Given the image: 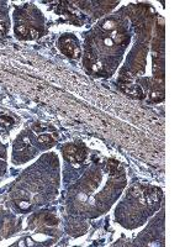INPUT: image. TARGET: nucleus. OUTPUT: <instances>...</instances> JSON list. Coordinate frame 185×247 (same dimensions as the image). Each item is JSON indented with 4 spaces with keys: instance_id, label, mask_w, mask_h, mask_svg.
<instances>
[{
    "instance_id": "nucleus-10",
    "label": "nucleus",
    "mask_w": 185,
    "mask_h": 247,
    "mask_svg": "<svg viewBox=\"0 0 185 247\" xmlns=\"http://www.w3.org/2000/svg\"><path fill=\"white\" fill-rule=\"evenodd\" d=\"M136 31H137L138 34H142L143 31H146V25H145V24L138 25V26H137V29H136Z\"/></svg>"
},
{
    "instance_id": "nucleus-9",
    "label": "nucleus",
    "mask_w": 185,
    "mask_h": 247,
    "mask_svg": "<svg viewBox=\"0 0 185 247\" xmlns=\"http://www.w3.org/2000/svg\"><path fill=\"white\" fill-rule=\"evenodd\" d=\"M151 99L155 102V103H158V102H162L163 99H164V94L163 93H159V92H153L152 94H151Z\"/></svg>"
},
{
    "instance_id": "nucleus-2",
    "label": "nucleus",
    "mask_w": 185,
    "mask_h": 247,
    "mask_svg": "<svg viewBox=\"0 0 185 247\" xmlns=\"http://www.w3.org/2000/svg\"><path fill=\"white\" fill-rule=\"evenodd\" d=\"M85 158H87V150H85V147L82 146V145H78V151H77V153L74 156V161L83 162Z\"/></svg>"
},
{
    "instance_id": "nucleus-1",
    "label": "nucleus",
    "mask_w": 185,
    "mask_h": 247,
    "mask_svg": "<svg viewBox=\"0 0 185 247\" xmlns=\"http://www.w3.org/2000/svg\"><path fill=\"white\" fill-rule=\"evenodd\" d=\"M61 50L64 55H67L68 57H73L77 58L80 55V51L78 47H75L73 43L69 42V40L67 38H62L61 40Z\"/></svg>"
},
{
    "instance_id": "nucleus-7",
    "label": "nucleus",
    "mask_w": 185,
    "mask_h": 247,
    "mask_svg": "<svg viewBox=\"0 0 185 247\" xmlns=\"http://www.w3.org/2000/svg\"><path fill=\"white\" fill-rule=\"evenodd\" d=\"M38 142L45 143V145H53V139L50 135H41L38 137Z\"/></svg>"
},
{
    "instance_id": "nucleus-5",
    "label": "nucleus",
    "mask_w": 185,
    "mask_h": 247,
    "mask_svg": "<svg viewBox=\"0 0 185 247\" xmlns=\"http://www.w3.org/2000/svg\"><path fill=\"white\" fill-rule=\"evenodd\" d=\"M116 26H117V24H116V21H114V20H107V21H105V22L101 24V27L105 29V30H112V29H115Z\"/></svg>"
},
{
    "instance_id": "nucleus-3",
    "label": "nucleus",
    "mask_w": 185,
    "mask_h": 247,
    "mask_svg": "<svg viewBox=\"0 0 185 247\" xmlns=\"http://www.w3.org/2000/svg\"><path fill=\"white\" fill-rule=\"evenodd\" d=\"M77 151H78V145H68V146L64 147V153L70 159H74V156H75Z\"/></svg>"
},
{
    "instance_id": "nucleus-12",
    "label": "nucleus",
    "mask_w": 185,
    "mask_h": 247,
    "mask_svg": "<svg viewBox=\"0 0 185 247\" xmlns=\"http://www.w3.org/2000/svg\"><path fill=\"white\" fill-rule=\"evenodd\" d=\"M104 42H105V45H106V46H112V41H111L110 38H105V40H104Z\"/></svg>"
},
{
    "instance_id": "nucleus-4",
    "label": "nucleus",
    "mask_w": 185,
    "mask_h": 247,
    "mask_svg": "<svg viewBox=\"0 0 185 247\" xmlns=\"http://www.w3.org/2000/svg\"><path fill=\"white\" fill-rule=\"evenodd\" d=\"M107 169H109V172H110L112 176H115V174L119 172V162H117V161H114V159L109 161V162H107Z\"/></svg>"
},
{
    "instance_id": "nucleus-6",
    "label": "nucleus",
    "mask_w": 185,
    "mask_h": 247,
    "mask_svg": "<svg viewBox=\"0 0 185 247\" xmlns=\"http://www.w3.org/2000/svg\"><path fill=\"white\" fill-rule=\"evenodd\" d=\"M45 222H46L47 225H57L58 220H57V217L53 216L52 214H47V215H45Z\"/></svg>"
},
{
    "instance_id": "nucleus-8",
    "label": "nucleus",
    "mask_w": 185,
    "mask_h": 247,
    "mask_svg": "<svg viewBox=\"0 0 185 247\" xmlns=\"http://www.w3.org/2000/svg\"><path fill=\"white\" fill-rule=\"evenodd\" d=\"M16 32L21 36H26L27 34H30V30L25 25H19V26H16Z\"/></svg>"
},
{
    "instance_id": "nucleus-11",
    "label": "nucleus",
    "mask_w": 185,
    "mask_h": 247,
    "mask_svg": "<svg viewBox=\"0 0 185 247\" xmlns=\"http://www.w3.org/2000/svg\"><path fill=\"white\" fill-rule=\"evenodd\" d=\"M30 34H31V36H32L33 38H36V37L38 36V31H36L35 29H32V27H31V29H30Z\"/></svg>"
}]
</instances>
